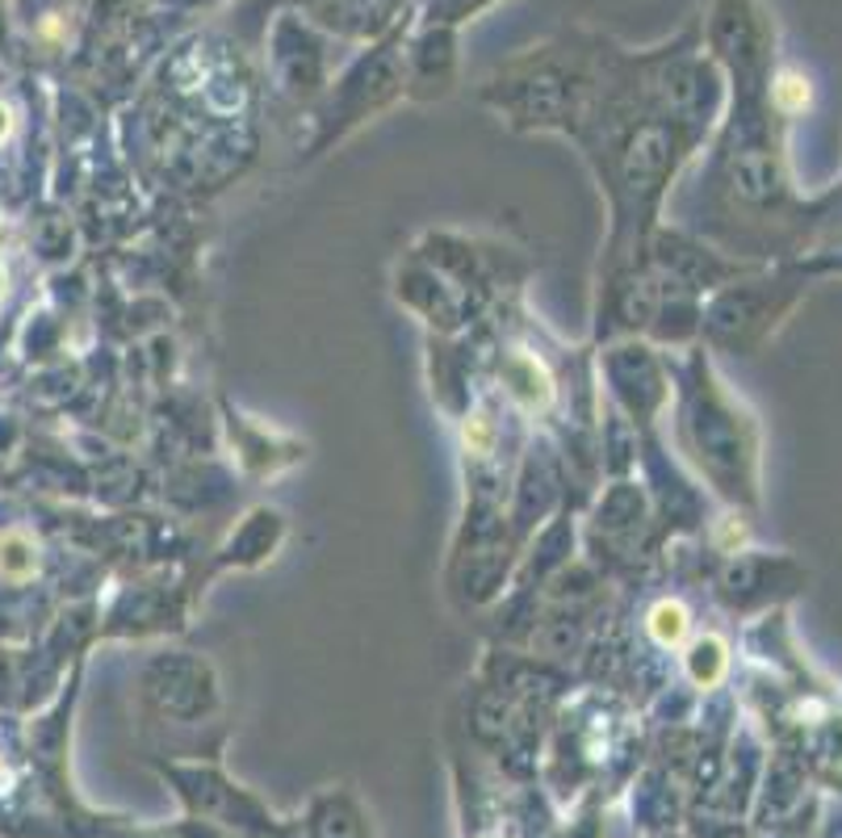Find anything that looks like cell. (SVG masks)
<instances>
[{
    "label": "cell",
    "instance_id": "3",
    "mask_svg": "<svg viewBox=\"0 0 842 838\" xmlns=\"http://www.w3.org/2000/svg\"><path fill=\"white\" fill-rule=\"evenodd\" d=\"M776 101L792 114V109H805L809 105V80L800 72H784L776 84Z\"/></svg>",
    "mask_w": 842,
    "mask_h": 838
},
{
    "label": "cell",
    "instance_id": "2",
    "mask_svg": "<svg viewBox=\"0 0 842 838\" xmlns=\"http://www.w3.org/2000/svg\"><path fill=\"white\" fill-rule=\"evenodd\" d=\"M650 633L662 646H671V642H679L688 633V612L679 604H658L650 612Z\"/></svg>",
    "mask_w": 842,
    "mask_h": 838
},
{
    "label": "cell",
    "instance_id": "1",
    "mask_svg": "<svg viewBox=\"0 0 842 838\" xmlns=\"http://www.w3.org/2000/svg\"><path fill=\"white\" fill-rule=\"evenodd\" d=\"M34 570V545L25 533H4L0 537V574L4 579H25Z\"/></svg>",
    "mask_w": 842,
    "mask_h": 838
}]
</instances>
